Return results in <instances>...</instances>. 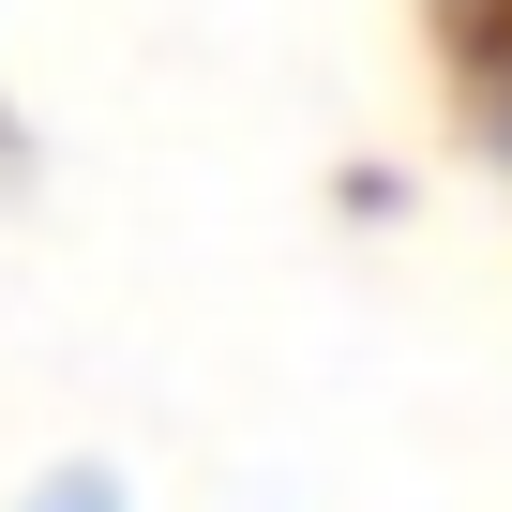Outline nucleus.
I'll use <instances>...</instances> for the list:
<instances>
[{
    "label": "nucleus",
    "instance_id": "1",
    "mask_svg": "<svg viewBox=\"0 0 512 512\" xmlns=\"http://www.w3.org/2000/svg\"><path fill=\"white\" fill-rule=\"evenodd\" d=\"M31 512H121V482H91V467H61V482H46Z\"/></svg>",
    "mask_w": 512,
    "mask_h": 512
}]
</instances>
